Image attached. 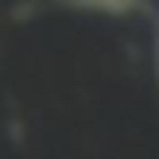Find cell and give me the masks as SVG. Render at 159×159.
<instances>
[{
  "label": "cell",
  "instance_id": "obj_1",
  "mask_svg": "<svg viewBox=\"0 0 159 159\" xmlns=\"http://www.w3.org/2000/svg\"><path fill=\"white\" fill-rule=\"evenodd\" d=\"M62 8L70 12H93V16H132V12H144L148 0H58Z\"/></svg>",
  "mask_w": 159,
  "mask_h": 159
},
{
  "label": "cell",
  "instance_id": "obj_2",
  "mask_svg": "<svg viewBox=\"0 0 159 159\" xmlns=\"http://www.w3.org/2000/svg\"><path fill=\"white\" fill-rule=\"evenodd\" d=\"M155 78H159V31H155Z\"/></svg>",
  "mask_w": 159,
  "mask_h": 159
}]
</instances>
